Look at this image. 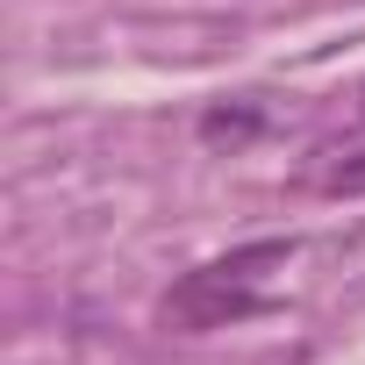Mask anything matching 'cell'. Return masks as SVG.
<instances>
[{"label": "cell", "mask_w": 365, "mask_h": 365, "mask_svg": "<svg viewBox=\"0 0 365 365\" xmlns=\"http://www.w3.org/2000/svg\"><path fill=\"white\" fill-rule=\"evenodd\" d=\"M287 258H294V244H287V237H265V244H244V251H230V258L194 265L187 279L165 294V322H172V329H222V322L265 315L272 294H265L258 279H265L272 265H287Z\"/></svg>", "instance_id": "1"}, {"label": "cell", "mask_w": 365, "mask_h": 365, "mask_svg": "<svg viewBox=\"0 0 365 365\" xmlns=\"http://www.w3.org/2000/svg\"><path fill=\"white\" fill-rule=\"evenodd\" d=\"M194 129H201L208 150H230V158H237V150H251V143L272 129V115H265V101H208Z\"/></svg>", "instance_id": "2"}, {"label": "cell", "mask_w": 365, "mask_h": 365, "mask_svg": "<svg viewBox=\"0 0 365 365\" xmlns=\"http://www.w3.org/2000/svg\"><path fill=\"white\" fill-rule=\"evenodd\" d=\"M315 194H365V143H329L315 150V165L301 172Z\"/></svg>", "instance_id": "3"}]
</instances>
